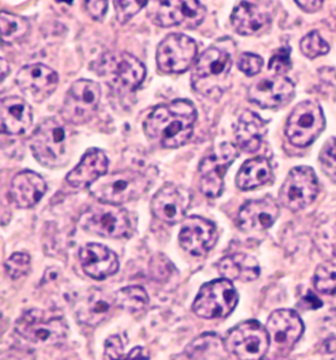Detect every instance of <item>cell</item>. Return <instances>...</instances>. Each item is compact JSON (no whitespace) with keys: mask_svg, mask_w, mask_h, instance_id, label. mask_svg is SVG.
Listing matches in <instances>:
<instances>
[{"mask_svg":"<svg viewBox=\"0 0 336 360\" xmlns=\"http://www.w3.org/2000/svg\"><path fill=\"white\" fill-rule=\"evenodd\" d=\"M268 125L258 113L244 112L239 117L236 128V139L239 149L244 152L258 151L263 143Z\"/></svg>","mask_w":336,"mask_h":360,"instance_id":"28","label":"cell"},{"mask_svg":"<svg viewBox=\"0 0 336 360\" xmlns=\"http://www.w3.org/2000/svg\"><path fill=\"white\" fill-rule=\"evenodd\" d=\"M323 349H325V352H328V354L336 352V339H335V338L328 339L327 341L323 342Z\"/></svg>","mask_w":336,"mask_h":360,"instance_id":"46","label":"cell"},{"mask_svg":"<svg viewBox=\"0 0 336 360\" xmlns=\"http://www.w3.org/2000/svg\"><path fill=\"white\" fill-rule=\"evenodd\" d=\"M294 95L292 81L280 75L259 79L249 89V101L263 108L283 107L291 102Z\"/></svg>","mask_w":336,"mask_h":360,"instance_id":"20","label":"cell"},{"mask_svg":"<svg viewBox=\"0 0 336 360\" xmlns=\"http://www.w3.org/2000/svg\"><path fill=\"white\" fill-rule=\"evenodd\" d=\"M325 128L323 108L316 101H303L293 108L285 125V135L294 146L312 145Z\"/></svg>","mask_w":336,"mask_h":360,"instance_id":"8","label":"cell"},{"mask_svg":"<svg viewBox=\"0 0 336 360\" xmlns=\"http://www.w3.org/2000/svg\"><path fill=\"white\" fill-rule=\"evenodd\" d=\"M197 112L194 103L187 100L155 108L145 120V134L163 148L177 149L189 141L194 134Z\"/></svg>","mask_w":336,"mask_h":360,"instance_id":"1","label":"cell"},{"mask_svg":"<svg viewBox=\"0 0 336 360\" xmlns=\"http://www.w3.org/2000/svg\"><path fill=\"white\" fill-rule=\"evenodd\" d=\"M31 151L42 166L58 169L69 160V140L66 127L54 117L44 120L35 129Z\"/></svg>","mask_w":336,"mask_h":360,"instance_id":"6","label":"cell"},{"mask_svg":"<svg viewBox=\"0 0 336 360\" xmlns=\"http://www.w3.org/2000/svg\"><path fill=\"white\" fill-rule=\"evenodd\" d=\"M0 68H1V82H4L5 77L9 74L8 63L4 60V58H1V65H0Z\"/></svg>","mask_w":336,"mask_h":360,"instance_id":"47","label":"cell"},{"mask_svg":"<svg viewBox=\"0 0 336 360\" xmlns=\"http://www.w3.org/2000/svg\"><path fill=\"white\" fill-rule=\"evenodd\" d=\"M263 66V59L258 54L244 53L238 60V68L248 76H254L261 72Z\"/></svg>","mask_w":336,"mask_h":360,"instance_id":"40","label":"cell"},{"mask_svg":"<svg viewBox=\"0 0 336 360\" xmlns=\"http://www.w3.org/2000/svg\"><path fill=\"white\" fill-rule=\"evenodd\" d=\"M224 342L238 360H261L270 346L268 330L256 320L239 323L230 330Z\"/></svg>","mask_w":336,"mask_h":360,"instance_id":"10","label":"cell"},{"mask_svg":"<svg viewBox=\"0 0 336 360\" xmlns=\"http://www.w3.org/2000/svg\"><path fill=\"white\" fill-rule=\"evenodd\" d=\"M187 360H235L224 340L213 333H205L194 340L185 352Z\"/></svg>","mask_w":336,"mask_h":360,"instance_id":"29","label":"cell"},{"mask_svg":"<svg viewBox=\"0 0 336 360\" xmlns=\"http://www.w3.org/2000/svg\"><path fill=\"white\" fill-rule=\"evenodd\" d=\"M295 4L299 5V7L307 13H315V12L322 8L323 2L305 0V1H295Z\"/></svg>","mask_w":336,"mask_h":360,"instance_id":"45","label":"cell"},{"mask_svg":"<svg viewBox=\"0 0 336 360\" xmlns=\"http://www.w3.org/2000/svg\"><path fill=\"white\" fill-rule=\"evenodd\" d=\"M301 51L311 59L325 56L330 51V44L322 38L318 31H313L302 39L300 43Z\"/></svg>","mask_w":336,"mask_h":360,"instance_id":"35","label":"cell"},{"mask_svg":"<svg viewBox=\"0 0 336 360\" xmlns=\"http://www.w3.org/2000/svg\"><path fill=\"white\" fill-rule=\"evenodd\" d=\"M108 160L105 153L92 148L84 154L80 162L66 176V181L75 188H90L99 179L108 174Z\"/></svg>","mask_w":336,"mask_h":360,"instance_id":"25","label":"cell"},{"mask_svg":"<svg viewBox=\"0 0 336 360\" xmlns=\"http://www.w3.org/2000/svg\"><path fill=\"white\" fill-rule=\"evenodd\" d=\"M150 187L147 174L135 169L107 174L89 188L101 203L120 205L140 198Z\"/></svg>","mask_w":336,"mask_h":360,"instance_id":"4","label":"cell"},{"mask_svg":"<svg viewBox=\"0 0 336 360\" xmlns=\"http://www.w3.org/2000/svg\"><path fill=\"white\" fill-rule=\"evenodd\" d=\"M332 360H336V357H335V359H332Z\"/></svg>","mask_w":336,"mask_h":360,"instance_id":"49","label":"cell"},{"mask_svg":"<svg viewBox=\"0 0 336 360\" xmlns=\"http://www.w3.org/2000/svg\"><path fill=\"white\" fill-rule=\"evenodd\" d=\"M0 118L2 131L9 135H21L31 127L33 112L24 98L12 96L2 98Z\"/></svg>","mask_w":336,"mask_h":360,"instance_id":"27","label":"cell"},{"mask_svg":"<svg viewBox=\"0 0 336 360\" xmlns=\"http://www.w3.org/2000/svg\"><path fill=\"white\" fill-rule=\"evenodd\" d=\"M113 305L115 295L93 288L78 295L74 302V312L81 324L97 326L110 316Z\"/></svg>","mask_w":336,"mask_h":360,"instance_id":"22","label":"cell"},{"mask_svg":"<svg viewBox=\"0 0 336 360\" xmlns=\"http://www.w3.org/2000/svg\"><path fill=\"white\" fill-rule=\"evenodd\" d=\"M120 360H149V356H148L147 349L142 347H137Z\"/></svg>","mask_w":336,"mask_h":360,"instance_id":"44","label":"cell"},{"mask_svg":"<svg viewBox=\"0 0 336 360\" xmlns=\"http://www.w3.org/2000/svg\"><path fill=\"white\" fill-rule=\"evenodd\" d=\"M79 224L88 233L106 238H127L132 231L127 210L101 202L86 210L81 214Z\"/></svg>","mask_w":336,"mask_h":360,"instance_id":"7","label":"cell"},{"mask_svg":"<svg viewBox=\"0 0 336 360\" xmlns=\"http://www.w3.org/2000/svg\"><path fill=\"white\" fill-rule=\"evenodd\" d=\"M30 29L28 21L18 15L2 11L0 15V30L4 43L13 44L23 39Z\"/></svg>","mask_w":336,"mask_h":360,"instance_id":"33","label":"cell"},{"mask_svg":"<svg viewBox=\"0 0 336 360\" xmlns=\"http://www.w3.org/2000/svg\"><path fill=\"white\" fill-rule=\"evenodd\" d=\"M192 193L185 187L167 184L153 197L151 212L163 223L175 224L184 221L192 203Z\"/></svg>","mask_w":336,"mask_h":360,"instance_id":"16","label":"cell"},{"mask_svg":"<svg viewBox=\"0 0 336 360\" xmlns=\"http://www.w3.org/2000/svg\"><path fill=\"white\" fill-rule=\"evenodd\" d=\"M273 179V167L264 157L254 158L244 162L237 174L236 184L243 191L258 188Z\"/></svg>","mask_w":336,"mask_h":360,"instance_id":"31","label":"cell"},{"mask_svg":"<svg viewBox=\"0 0 336 360\" xmlns=\"http://www.w3.org/2000/svg\"><path fill=\"white\" fill-rule=\"evenodd\" d=\"M107 1H87L85 2L86 10L89 15L96 21H102L108 11Z\"/></svg>","mask_w":336,"mask_h":360,"instance_id":"42","label":"cell"},{"mask_svg":"<svg viewBox=\"0 0 336 360\" xmlns=\"http://www.w3.org/2000/svg\"><path fill=\"white\" fill-rule=\"evenodd\" d=\"M220 275L229 281L253 282L259 277L261 268L256 259L248 254H233L219 261Z\"/></svg>","mask_w":336,"mask_h":360,"instance_id":"30","label":"cell"},{"mask_svg":"<svg viewBox=\"0 0 336 360\" xmlns=\"http://www.w3.org/2000/svg\"><path fill=\"white\" fill-rule=\"evenodd\" d=\"M179 239L185 251L194 257H201L206 255L216 243V226L202 217H189L185 219L180 229Z\"/></svg>","mask_w":336,"mask_h":360,"instance_id":"18","label":"cell"},{"mask_svg":"<svg viewBox=\"0 0 336 360\" xmlns=\"http://www.w3.org/2000/svg\"><path fill=\"white\" fill-rule=\"evenodd\" d=\"M100 85L92 80L75 81L64 98L63 115L71 124L80 125L90 122L100 105Z\"/></svg>","mask_w":336,"mask_h":360,"instance_id":"13","label":"cell"},{"mask_svg":"<svg viewBox=\"0 0 336 360\" xmlns=\"http://www.w3.org/2000/svg\"><path fill=\"white\" fill-rule=\"evenodd\" d=\"M238 302V292L231 281L218 278L202 285L192 304V311L204 319H218L231 314Z\"/></svg>","mask_w":336,"mask_h":360,"instance_id":"9","label":"cell"},{"mask_svg":"<svg viewBox=\"0 0 336 360\" xmlns=\"http://www.w3.org/2000/svg\"><path fill=\"white\" fill-rule=\"evenodd\" d=\"M148 1H115L116 15L120 24H125L135 16L142 8L147 6Z\"/></svg>","mask_w":336,"mask_h":360,"instance_id":"39","label":"cell"},{"mask_svg":"<svg viewBox=\"0 0 336 360\" xmlns=\"http://www.w3.org/2000/svg\"><path fill=\"white\" fill-rule=\"evenodd\" d=\"M238 156L236 145L222 143L202 159L199 165L200 190L205 196L217 198L222 194L225 174Z\"/></svg>","mask_w":336,"mask_h":360,"instance_id":"11","label":"cell"},{"mask_svg":"<svg viewBox=\"0 0 336 360\" xmlns=\"http://www.w3.org/2000/svg\"><path fill=\"white\" fill-rule=\"evenodd\" d=\"M116 307L128 312L142 311L149 302L147 290L140 285H130L115 293Z\"/></svg>","mask_w":336,"mask_h":360,"instance_id":"32","label":"cell"},{"mask_svg":"<svg viewBox=\"0 0 336 360\" xmlns=\"http://www.w3.org/2000/svg\"><path fill=\"white\" fill-rule=\"evenodd\" d=\"M94 71L116 92L133 93L147 77V68L139 59L127 53L103 54L94 63Z\"/></svg>","mask_w":336,"mask_h":360,"instance_id":"2","label":"cell"},{"mask_svg":"<svg viewBox=\"0 0 336 360\" xmlns=\"http://www.w3.org/2000/svg\"><path fill=\"white\" fill-rule=\"evenodd\" d=\"M172 272V266L166 258L162 255H156L153 257L151 263H150V273L152 277L156 280L166 278Z\"/></svg>","mask_w":336,"mask_h":360,"instance_id":"41","label":"cell"},{"mask_svg":"<svg viewBox=\"0 0 336 360\" xmlns=\"http://www.w3.org/2000/svg\"><path fill=\"white\" fill-rule=\"evenodd\" d=\"M269 70H273L276 75L282 76L288 73L292 68V61L290 58V49L280 48L274 51L268 63Z\"/></svg>","mask_w":336,"mask_h":360,"instance_id":"38","label":"cell"},{"mask_svg":"<svg viewBox=\"0 0 336 360\" xmlns=\"http://www.w3.org/2000/svg\"><path fill=\"white\" fill-rule=\"evenodd\" d=\"M46 191V184L43 177L35 172L23 171L12 179L9 195L18 208L29 209L41 201Z\"/></svg>","mask_w":336,"mask_h":360,"instance_id":"26","label":"cell"},{"mask_svg":"<svg viewBox=\"0 0 336 360\" xmlns=\"http://www.w3.org/2000/svg\"><path fill=\"white\" fill-rule=\"evenodd\" d=\"M269 339L281 352H290L304 333V323L300 316L290 309L276 310L266 323Z\"/></svg>","mask_w":336,"mask_h":360,"instance_id":"19","label":"cell"},{"mask_svg":"<svg viewBox=\"0 0 336 360\" xmlns=\"http://www.w3.org/2000/svg\"><path fill=\"white\" fill-rule=\"evenodd\" d=\"M4 268L10 278L18 280L31 271V258L27 253H13L4 263Z\"/></svg>","mask_w":336,"mask_h":360,"instance_id":"36","label":"cell"},{"mask_svg":"<svg viewBox=\"0 0 336 360\" xmlns=\"http://www.w3.org/2000/svg\"><path fill=\"white\" fill-rule=\"evenodd\" d=\"M273 2L242 1L231 15L232 26L243 36H251L268 26L273 20Z\"/></svg>","mask_w":336,"mask_h":360,"instance_id":"21","label":"cell"},{"mask_svg":"<svg viewBox=\"0 0 336 360\" xmlns=\"http://www.w3.org/2000/svg\"><path fill=\"white\" fill-rule=\"evenodd\" d=\"M313 285L316 290L323 295H336V264H321L313 276Z\"/></svg>","mask_w":336,"mask_h":360,"instance_id":"34","label":"cell"},{"mask_svg":"<svg viewBox=\"0 0 336 360\" xmlns=\"http://www.w3.org/2000/svg\"><path fill=\"white\" fill-rule=\"evenodd\" d=\"M15 81L27 98L43 103L58 88L59 78L58 73L49 66L35 63L20 69Z\"/></svg>","mask_w":336,"mask_h":360,"instance_id":"17","label":"cell"},{"mask_svg":"<svg viewBox=\"0 0 336 360\" xmlns=\"http://www.w3.org/2000/svg\"><path fill=\"white\" fill-rule=\"evenodd\" d=\"M150 4L148 13L153 23L164 28L180 26L195 29L202 23L206 15L204 5L194 0H168L153 1Z\"/></svg>","mask_w":336,"mask_h":360,"instance_id":"12","label":"cell"},{"mask_svg":"<svg viewBox=\"0 0 336 360\" xmlns=\"http://www.w3.org/2000/svg\"><path fill=\"white\" fill-rule=\"evenodd\" d=\"M15 331L32 344L41 347L58 346L68 336V325L58 312L27 310L15 322Z\"/></svg>","mask_w":336,"mask_h":360,"instance_id":"3","label":"cell"},{"mask_svg":"<svg viewBox=\"0 0 336 360\" xmlns=\"http://www.w3.org/2000/svg\"><path fill=\"white\" fill-rule=\"evenodd\" d=\"M318 191L320 185L312 167H294L279 190V201L285 208L298 212L310 206Z\"/></svg>","mask_w":336,"mask_h":360,"instance_id":"14","label":"cell"},{"mask_svg":"<svg viewBox=\"0 0 336 360\" xmlns=\"http://www.w3.org/2000/svg\"><path fill=\"white\" fill-rule=\"evenodd\" d=\"M261 360H291L287 356H269L266 357L264 356L263 359Z\"/></svg>","mask_w":336,"mask_h":360,"instance_id":"48","label":"cell"},{"mask_svg":"<svg viewBox=\"0 0 336 360\" xmlns=\"http://www.w3.org/2000/svg\"><path fill=\"white\" fill-rule=\"evenodd\" d=\"M231 54L220 46H210L200 54L192 74V88L205 97L222 95L224 85L231 71Z\"/></svg>","mask_w":336,"mask_h":360,"instance_id":"5","label":"cell"},{"mask_svg":"<svg viewBox=\"0 0 336 360\" xmlns=\"http://www.w3.org/2000/svg\"><path fill=\"white\" fill-rule=\"evenodd\" d=\"M81 267L88 277L105 280L120 269L117 254L100 243H88L79 252Z\"/></svg>","mask_w":336,"mask_h":360,"instance_id":"24","label":"cell"},{"mask_svg":"<svg viewBox=\"0 0 336 360\" xmlns=\"http://www.w3.org/2000/svg\"><path fill=\"white\" fill-rule=\"evenodd\" d=\"M320 164L323 172L336 181V138L332 137L323 145L320 154Z\"/></svg>","mask_w":336,"mask_h":360,"instance_id":"37","label":"cell"},{"mask_svg":"<svg viewBox=\"0 0 336 360\" xmlns=\"http://www.w3.org/2000/svg\"><path fill=\"white\" fill-rule=\"evenodd\" d=\"M280 209L271 197L251 200L239 209L237 224L246 233L266 231L278 219Z\"/></svg>","mask_w":336,"mask_h":360,"instance_id":"23","label":"cell"},{"mask_svg":"<svg viewBox=\"0 0 336 360\" xmlns=\"http://www.w3.org/2000/svg\"><path fill=\"white\" fill-rule=\"evenodd\" d=\"M300 307L308 310H315L323 307L322 300L316 297L313 292H308L300 302Z\"/></svg>","mask_w":336,"mask_h":360,"instance_id":"43","label":"cell"},{"mask_svg":"<svg viewBox=\"0 0 336 360\" xmlns=\"http://www.w3.org/2000/svg\"><path fill=\"white\" fill-rule=\"evenodd\" d=\"M197 51V43L187 34H168L158 46V68L167 74L184 73L194 63Z\"/></svg>","mask_w":336,"mask_h":360,"instance_id":"15","label":"cell"}]
</instances>
